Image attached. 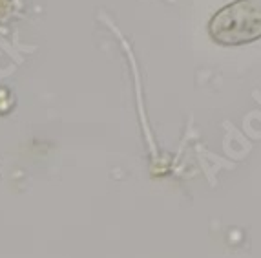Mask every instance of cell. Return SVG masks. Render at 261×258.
Instances as JSON below:
<instances>
[{
	"label": "cell",
	"mask_w": 261,
	"mask_h": 258,
	"mask_svg": "<svg viewBox=\"0 0 261 258\" xmlns=\"http://www.w3.org/2000/svg\"><path fill=\"white\" fill-rule=\"evenodd\" d=\"M208 35L219 46H243L261 39V0H234L208 20Z\"/></svg>",
	"instance_id": "1"
}]
</instances>
